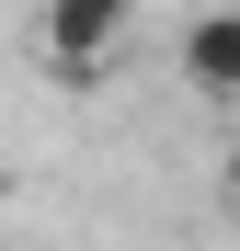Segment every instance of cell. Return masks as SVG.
<instances>
[{"mask_svg": "<svg viewBox=\"0 0 240 251\" xmlns=\"http://www.w3.org/2000/svg\"><path fill=\"white\" fill-rule=\"evenodd\" d=\"M229 205H240V149H229Z\"/></svg>", "mask_w": 240, "mask_h": 251, "instance_id": "3", "label": "cell"}, {"mask_svg": "<svg viewBox=\"0 0 240 251\" xmlns=\"http://www.w3.org/2000/svg\"><path fill=\"white\" fill-rule=\"evenodd\" d=\"M126 12H137V0H46V23H34V34H46L57 69H103L114 46H126Z\"/></svg>", "mask_w": 240, "mask_h": 251, "instance_id": "1", "label": "cell"}, {"mask_svg": "<svg viewBox=\"0 0 240 251\" xmlns=\"http://www.w3.org/2000/svg\"><path fill=\"white\" fill-rule=\"evenodd\" d=\"M172 57H183V92L194 103H240V12H194L172 34Z\"/></svg>", "mask_w": 240, "mask_h": 251, "instance_id": "2", "label": "cell"}]
</instances>
